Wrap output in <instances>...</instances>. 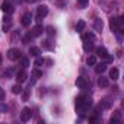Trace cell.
I'll use <instances>...</instances> for the list:
<instances>
[{
  "mask_svg": "<svg viewBox=\"0 0 124 124\" xmlns=\"http://www.w3.org/2000/svg\"><path fill=\"white\" fill-rule=\"evenodd\" d=\"M47 13H48V8L45 5L38 6V9H37V21H41L44 16H47Z\"/></svg>",
  "mask_w": 124,
  "mask_h": 124,
  "instance_id": "1",
  "label": "cell"
},
{
  "mask_svg": "<svg viewBox=\"0 0 124 124\" xmlns=\"http://www.w3.org/2000/svg\"><path fill=\"white\" fill-rule=\"evenodd\" d=\"M0 9H2L5 13H12L13 10H15V8H13V5H12V2H9V0H5V2L2 3V6H0Z\"/></svg>",
  "mask_w": 124,
  "mask_h": 124,
  "instance_id": "2",
  "label": "cell"
},
{
  "mask_svg": "<svg viewBox=\"0 0 124 124\" xmlns=\"http://www.w3.org/2000/svg\"><path fill=\"white\" fill-rule=\"evenodd\" d=\"M31 115H32V111H31V108L25 107V108L22 109V112H21V121L26 123V121H28V120L31 118Z\"/></svg>",
  "mask_w": 124,
  "mask_h": 124,
  "instance_id": "3",
  "label": "cell"
},
{
  "mask_svg": "<svg viewBox=\"0 0 124 124\" xmlns=\"http://www.w3.org/2000/svg\"><path fill=\"white\" fill-rule=\"evenodd\" d=\"M8 58L9 60H18V58H21V51L16 50V48H10L8 51Z\"/></svg>",
  "mask_w": 124,
  "mask_h": 124,
  "instance_id": "4",
  "label": "cell"
},
{
  "mask_svg": "<svg viewBox=\"0 0 124 124\" xmlns=\"http://www.w3.org/2000/svg\"><path fill=\"white\" fill-rule=\"evenodd\" d=\"M42 32H44V28H42V25H37V26H34V29H32L29 34L32 35V38H35V37H39V35H42Z\"/></svg>",
  "mask_w": 124,
  "mask_h": 124,
  "instance_id": "5",
  "label": "cell"
},
{
  "mask_svg": "<svg viewBox=\"0 0 124 124\" xmlns=\"http://www.w3.org/2000/svg\"><path fill=\"white\" fill-rule=\"evenodd\" d=\"M31 21H32V15L31 13H25L22 16V25L23 26H29L31 25Z\"/></svg>",
  "mask_w": 124,
  "mask_h": 124,
  "instance_id": "6",
  "label": "cell"
},
{
  "mask_svg": "<svg viewBox=\"0 0 124 124\" xmlns=\"http://www.w3.org/2000/svg\"><path fill=\"white\" fill-rule=\"evenodd\" d=\"M16 80H18V83H23V82L26 80V72H25V70L18 72V75H16Z\"/></svg>",
  "mask_w": 124,
  "mask_h": 124,
  "instance_id": "7",
  "label": "cell"
},
{
  "mask_svg": "<svg viewBox=\"0 0 124 124\" xmlns=\"http://www.w3.org/2000/svg\"><path fill=\"white\" fill-rule=\"evenodd\" d=\"M96 55L101 57V58H105V57L108 55V51H107L104 47H98V48H96Z\"/></svg>",
  "mask_w": 124,
  "mask_h": 124,
  "instance_id": "8",
  "label": "cell"
},
{
  "mask_svg": "<svg viewBox=\"0 0 124 124\" xmlns=\"http://www.w3.org/2000/svg\"><path fill=\"white\" fill-rule=\"evenodd\" d=\"M76 86L80 88V89H85V88H86V80H85V78H82V76L78 78V79H76Z\"/></svg>",
  "mask_w": 124,
  "mask_h": 124,
  "instance_id": "9",
  "label": "cell"
},
{
  "mask_svg": "<svg viewBox=\"0 0 124 124\" xmlns=\"http://www.w3.org/2000/svg\"><path fill=\"white\" fill-rule=\"evenodd\" d=\"M98 85H99L101 88H107V86L109 85V80H108V78H104V76H101V78L98 79Z\"/></svg>",
  "mask_w": 124,
  "mask_h": 124,
  "instance_id": "10",
  "label": "cell"
},
{
  "mask_svg": "<svg viewBox=\"0 0 124 124\" xmlns=\"http://www.w3.org/2000/svg\"><path fill=\"white\" fill-rule=\"evenodd\" d=\"M95 66H96V64H95ZM105 70H107V64H105V63H101V64H98V66L95 67V72H96L98 75H102Z\"/></svg>",
  "mask_w": 124,
  "mask_h": 124,
  "instance_id": "11",
  "label": "cell"
},
{
  "mask_svg": "<svg viewBox=\"0 0 124 124\" xmlns=\"http://www.w3.org/2000/svg\"><path fill=\"white\" fill-rule=\"evenodd\" d=\"M118 76H120V72H118V69L112 67V69L109 70V78H111L112 80H117V79H118Z\"/></svg>",
  "mask_w": 124,
  "mask_h": 124,
  "instance_id": "12",
  "label": "cell"
},
{
  "mask_svg": "<svg viewBox=\"0 0 124 124\" xmlns=\"http://www.w3.org/2000/svg\"><path fill=\"white\" fill-rule=\"evenodd\" d=\"M120 120H121V112H120V111H117V112L111 117V124H118V123H120Z\"/></svg>",
  "mask_w": 124,
  "mask_h": 124,
  "instance_id": "13",
  "label": "cell"
},
{
  "mask_svg": "<svg viewBox=\"0 0 124 124\" xmlns=\"http://www.w3.org/2000/svg\"><path fill=\"white\" fill-rule=\"evenodd\" d=\"M29 54H31L32 57H38V55L41 54V51H39L38 47H31V48H29Z\"/></svg>",
  "mask_w": 124,
  "mask_h": 124,
  "instance_id": "14",
  "label": "cell"
},
{
  "mask_svg": "<svg viewBox=\"0 0 124 124\" xmlns=\"http://www.w3.org/2000/svg\"><path fill=\"white\" fill-rule=\"evenodd\" d=\"M82 38H83V41H91V42H93V41H95V35H93L92 32H88V34H85Z\"/></svg>",
  "mask_w": 124,
  "mask_h": 124,
  "instance_id": "15",
  "label": "cell"
},
{
  "mask_svg": "<svg viewBox=\"0 0 124 124\" xmlns=\"http://www.w3.org/2000/svg\"><path fill=\"white\" fill-rule=\"evenodd\" d=\"M86 63H88V66H95L96 64V55H89Z\"/></svg>",
  "mask_w": 124,
  "mask_h": 124,
  "instance_id": "16",
  "label": "cell"
},
{
  "mask_svg": "<svg viewBox=\"0 0 124 124\" xmlns=\"http://www.w3.org/2000/svg\"><path fill=\"white\" fill-rule=\"evenodd\" d=\"M93 26H95V29H96V31H102L104 22H102L101 19H95V23H93Z\"/></svg>",
  "mask_w": 124,
  "mask_h": 124,
  "instance_id": "17",
  "label": "cell"
},
{
  "mask_svg": "<svg viewBox=\"0 0 124 124\" xmlns=\"http://www.w3.org/2000/svg\"><path fill=\"white\" fill-rule=\"evenodd\" d=\"M12 93H15V95L22 93V86H21V83H18V85H15V86L12 88Z\"/></svg>",
  "mask_w": 124,
  "mask_h": 124,
  "instance_id": "18",
  "label": "cell"
},
{
  "mask_svg": "<svg viewBox=\"0 0 124 124\" xmlns=\"http://www.w3.org/2000/svg\"><path fill=\"white\" fill-rule=\"evenodd\" d=\"M85 25H86V23H85V21H79V22H78V25H76V31H78V32H82V31L85 29Z\"/></svg>",
  "mask_w": 124,
  "mask_h": 124,
  "instance_id": "19",
  "label": "cell"
},
{
  "mask_svg": "<svg viewBox=\"0 0 124 124\" xmlns=\"http://www.w3.org/2000/svg\"><path fill=\"white\" fill-rule=\"evenodd\" d=\"M83 50H85V51H91V50H93V42H89V44H88V42L85 41V44H83Z\"/></svg>",
  "mask_w": 124,
  "mask_h": 124,
  "instance_id": "20",
  "label": "cell"
},
{
  "mask_svg": "<svg viewBox=\"0 0 124 124\" xmlns=\"http://www.w3.org/2000/svg\"><path fill=\"white\" fill-rule=\"evenodd\" d=\"M32 76H34L35 79H38V78H41V76H42V73H41L38 69H34V70H32Z\"/></svg>",
  "mask_w": 124,
  "mask_h": 124,
  "instance_id": "21",
  "label": "cell"
},
{
  "mask_svg": "<svg viewBox=\"0 0 124 124\" xmlns=\"http://www.w3.org/2000/svg\"><path fill=\"white\" fill-rule=\"evenodd\" d=\"M41 64H44V58L42 57H37V60H35V66H41Z\"/></svg>",
  "mask_w": 124,
  "mask_h": 124,
  "instance_id": "22",
  "label": "cell"
},
{
  "mask_svg": "<svg viewBox=\"0 0 124 124\" xmlns=\"http://www.w3.org/2000/svg\"><path fill=\"white\" fill-rule=\"evenodd\" d=\"M31 39H32V35H31V34H28L26 37H23V39H22V42H23V44H28V42H29Z\"/></svg>",
  "mask_w": 124,
  "mask_h": 124,
  "instance_id": "23",
  "label": "cell"
},
{
  "mask_svg": "<svg viewBox=\"0 0 124 124\" xmlns=\"http://www.w3.org/2000/svg\"><path fill=\"white\" fill-rule=\"evenodd\" d=\"M10 26H12V22H8V25L5 23V25H3V32H8V31L10 29Z\"/></svg>",
  "mask_w": 124,
  "mask_h": 124,
  "instance_id": "24",
  "label": "cell"
},
{
  "mask_svg": "<svg viewBox=\"0 0 124 124\" xmlns=\"http://www.w3.org/2000/svg\"><path fill=\"white\" fill-rule=\"evenodd\" d=\"M54 32H55V29H54L53 26H48V28H47V34H48L50 37H51V35H54Z\"/></svg>",
  "mask_w": 124,
  "mask_h": 124,
  "instance_id": "25",
  "label": "cell"
},
{
  "mask_svg": "<svg viewBox=\"0 0 124 124\" xmlns=\"http://www.w3.org/2000/svg\"><path fill=\"white\" fill-rule=\"evenodd\" d=\"M22 98H23V101H26V99L29 98V89H26V91L22 93Z\"/></svg>",
  "mask_w": 124,
  "mask_h": 124,
  "instance_id": "26",
  "label": "cell"
},
{
  "mask_svg": "<svg viewBox=\"0 0 124 124\" xmlns=\"http://www.w3.org/2000/svg\"><path fill=\"white\" fill-rule=\"evenodd\" d=\"M22 66L23 67H28L29 66V60L28 58H22Z\"/></svg>",
  "mask_w": 124,
  "mask_h": 124,
  "instance_id": "27",
  "label": "cell"
},
{
  "mask_svg": "<svg viewBox=\"0 0 124 124\" xmlns=\"http://www.w3.org/2000/svg\"><path fill=\"white\" fill-rule=\"evenodd\" d=\"M3 99H5V89L0 88V101H3Z\"/></svg>",
  "mask_w": 124,
  "mask_h": 124,
  "instance_id": "28",
  "label": "cell"
},
{
  "mask_svg": "<svg viewBox=\"0 0 124 124\" xmlns=\"http://www.w3.org/2000/svg\"><path fill=\"white\" fill-rule=\"evenodd\" d=\"M88 2H89V0H79V3H80V6H82V8H85V6L88 5Z\"/></svg>",
  "mask_w": 124,
  "mask_h": 124,
  "instance_id": "29",
  "label": "cell"
},
{
  "mask_svg": "<svg viewBox=\"0 0 124 124\" xmlns=\"http://www.w3.org/2000/svg\"><path fill=\"white\" fill-rule=\"evenodd\" d=\"M3 22H5V23H8V22H12L10 16H5V18H3Z\"/></svg>",
  "mask_w": 124,
  "mask_h": 124,
  "instance_id": "30",
  "label": "cell"
},
{
  "mask_svg": "<svg viewBox=\"0 0 124 124\" xmlns=\"http://www.w3.org/2000/svg\"><path fill=\"white\" fill-rule=\"evenodd\" d=\"M12 73H13V72H12V70H8V72H6V73H5V76H6V78H8V79H10V76H12Z\"/></svg>",
  "mask_w": 124,
  "mask_h": 124,
  "instance_id": "31",
  "label": "cell"
},
{
  "mask_svg": "<svg viewBox=\"0 0 124 124\" xmlns=\"http://www.w3.org/2000/svg\"><path fill=\"white\" fill-rule=\"evenodd\" d=\"M25 2H26V3H35L37 0H25Z\"/></svg>",
  "mask_w": 124,
  "mask_h": 124,
  "instance_id": "32",
  "label": "cell"
},
{
  "mask_svg": "<svg viewBox=\"0 0 124 124\" xmlns=\"http://www.w3.org/2000/svg\"><path fill=\"white\" fill-rule=\"evenodd\" d=\"M2 60H3V58H2V54H0V63H2Z\"/></svg>",
  "mask_w": 124,
  "mask_h": 124,
  "instance_id": "33",
  "label": "cell"
}]
</instances>
